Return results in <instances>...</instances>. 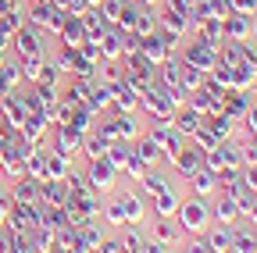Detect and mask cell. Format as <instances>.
<instances>
[{"label": "cell", "instance_id": "obj_1", "mask_svg": "<svg viewBox=\"0 0 257 253\" xmlns=\"http://www.w3.org/2000/svg\"><path fill=\"white\" fill-rule=\"evenodd\" d=\"M179 221H182V228L200 232L207 221H211V210H207L200 200H193V203H182V207H179Z\"/></svg>", "mask_w": 257, "mask_h": 253}, {"label": "cell", "instance_id": "obj_2", "mask_svg": "<svg viewBox=\"0 0 257 253\" xmlns=\"http://www.w3.org/2000/svg\"><path fill=\"white\" fill-rule=\"evenodd\" d=\"M175 235H179V228H175V221L172 217H157L154 221V242H175Z\"/></svg>", "mask_w": 257, "mask_h": 253}, {"label": "cell", "instance_id": "obj_3", "mask_svg": "<svg viewBox=\"0 0 257 253\" xmlns=\"http://www.w3.org/2000/svg\"><path fill=\"white\" fill-rule=\"evenodd\" d=\"M207 246H211V253H229V249H232V228L211 232V235H207Z\"/></svg>", "mask_w": 257, "mask_h": 253}, {"label": "cell", "instance_id": "obj_4", "mask_svg": "<svg viewBox=\"0 0 257 253\" xmlns=\"http://www.w3.org/2000/svg\"><path fill=\"white\" fill-rule=\"evenodd\" d=\"M200 157H204L200 150H182V153H179V171H182V175L200 171Z\"/></svg>", "mask_w": 257, "mask_h": 253}, {"label": "cell", "instance_id": "obj_5", "mask_svg": "<svg viewBox=\"0 0 257 253\" xmlns=\"http://www.w3.org/2000/svg\"><path fill=\"white\" fill-rule=\"evenodd\" d=\"M154 210H157V217H168V214H175V210H179V196H175V193H168V189H165V193L157 196Z\"/></svg>", "mask_w": 257, "mask_h": 253}, {"label": "cell", "instance_id": "obj_6", "mask_svg": "<svg viewBox=\"0 0 257 253\" xmlns=\"http://www.w3.org/2000/svg\"><path fill=\"white\" fill-rule=\"evenodd\" d=\"M236 217H239V203H236V200H229V196H221V200H218V221L232 225Z\"/></svg>", "mask_w": 257, "mask_h": 253}, {"label": "cell", "instance_id": "obj_7", "mask_svg": "<svg viewBox=\"0 0 257 253\" xmlns=\"http://www.w3.org/2000/svg\"><path fill=\"white\" fill-rule=\"evenodd\" d=\"M214 185H218L214 171H193V189H197V193H211Z\"/></svg>", "mask_w": 257, "mask_h": 253}, {"label": "cell", "instance_id": "obj_8", "mask_svg": "<svg viewBox=\"0 0 257 253\" xmlns=\"http://www.w3.org/2000/svg\"><path fill=\"white\" fill-rule=\"evenodd\" d=\"M111 178H114V171H111V164H100V161H96V164H93V182H96V185H100V189H107V185H111Z\"/></svg>", "mask_w": 257, "mask_h": 253}, {"label": "cell", "instance_id": "obj_9", "mask_svg": "<svg viewBox=\"0 0 257 253\" xmlns=\"http://www.w3.org/2000/svg\"><path fill=\"white\" fill-rule=\"evenodd\" d=\"M104 214H107L111 225H121V221H125V207H121V200H111V203L104 207Z\"/></svg>", "mask_w": 257, "mask_h": 253}, {"label": "cell", "instance_id": "obj_10", "mask_svg": "<svg viewBox=\"0 0 257 253\" xmlns=\"http://www.w3.org/2000/svg\"><path fill=\"white\" fill-rule=\"evenodd\" d=\"M189 61H193V65H204V68H207V65H211V54H207L204 47H193V50H189Z\"/></svg>", "mask_w": 257, "mask_h": 253}, {"label": "cell", "instance_id": "obj_11", "mask_svg": "<svg viewBox=\"0 0 257 253\" xmlns=\"http://www.w3.org/2000/svg\"><path fill=\"white\" fill-rule=\"evenodd\" d=\"M96 253H125V246H121V242H114V239H104L100 246H96Z\"/></svg>", "mask_w": 257, "mask_h": 253}, {"label": "cell", "instance_id": "obj_12", "mask_svg": "<svg viewBox=\"0 0 257 253\" xmlns=\"http://www.w3.org/2000/svg\"><path fill=\"white\" fill-rule=\"evenodd\" d=\"M182 253H211V246H207V239H193Z\"/></svg>", "mask_w": 257, "mask_h": 253}, {"label": "cell", "instance_id": "obj_13", "mask_svg": "<svg viewBox=\"0 0 257 253\" xmlns=\"http://www.w3.org/2000/svg\"><path fill=\"white\" fill-rule=\"evenodd\" d=\"M179 129H182V132H197V118H193V114H182V118H179Z\"/></svg>", "mask_w": 257, "mask_h": 253}, {"label": "cell", "instance_id": "obj_14", "mask_svg": "<svg viewBox=\"0 0 257 253\" xmlns=\"http://www.w3.org/2000/svg\"><path fill=\"white\" fill-rule=\"evenodd\" d=\"M147 189H150V193H165L168 185H165V178H157V175H154V178H147Z\"/></svg>", "mask_w": 257, "mask_h": 253}, {"label": "cell", "instance_id": "obj_15", "mask_svg": "<svg viewBox=\"0 0 257 253\" xmlns=\"http://www.w3.org/2000/svg\"><path fill=\"white\" fill-rule=\"evenodd\" d=\"M250 125H253V129H257V107L250 111Z\"/></svg>", "mask_w": 257, "mask_h": 253}, {"label": "cell", "instance_id": "obj_16", "mask_svg": "<svg viewBox=\"0 0 257 253\" xmlns=\"http://www.w3.org/2000/svg\"><path fill=\"white\" fill-rule=\"evenodd\" d=\"M250 178H253V182H257V171H253V175H250Z\"/></svg>", "mask_w": 257, "mask_h": 253}, {"label": "cell", "instance_id": "obj_17", "mask_svg": "<svg viewBox=\"0 0 257 253\" xmlns=\"http://www.w3.org/2000/svg\"><path fill=\"white\" fill-rule=\"evenodd\" d=\"M229 253H239V249H229Z\"/></svg>", "mask_w": 257, "mask_h": 253}]
</instances>
